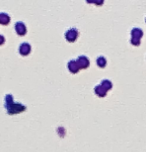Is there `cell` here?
I'll return each instance as SVG.
<instances>
[{
    "label": "cell",
    "mask_w": 146,
    "mask_h": 152,
    "mask_svg": "<svg viewBox=\"0 0 146 152\" xmlns=\"http://www.w3.org/2000/svg\"><path fill=\"white\" fill-rule=\"evenodd\" d=\"M10 22V16L6 14V13L2 12L0 13V24H3V25H7Z\"/></svg>",
    "instance_id": "cell-7"
},
{
    "label": "cell",
    "mask_w": 146,
    "mask_h": 152,
    "mask_svg": "<svg viewBox=\"0 0 146 152\" xmlns=\"http://www.w3.org/2000/svg\"><path fill=\"white\" fill-rule=\"evenodd\" d=\"M95 92H96V94H98L99 96H104L105 94H106V90L102 87L101 85H98L97 87H95Z\"/></svg>",
    "instance_id": "cell-8"
},
{
    "label": "cell",
    "mask_w": 146,
    "mask_h": 152,
    "mask_svg": "<svg viewBox=\"0 0 146 152\" xmlns=\"http://www.w3.org/2000/svg\"><path fill=\"white\" fill-rule=\"evenodd\" d=\"M131 43L135 46L140 44V39L143 36V31L140 28H133L131 30Z\"/></svg>",
    "instance_id": "cell-1"
},
{
    "label": "cell",
    "mask_w": 146,
    "mask_h": 152,
    "mask_svg": "<svg viewBox=\"0 0 146 152\" xmlns=\"http://www.w3.org/2000/svg\"><path fill=\"white\" fill-rule=\"evenodd\" d=\"M68 68L70 70V72H72V73H76L79 71V66H78V64H77V62L76 60H71L68 63Z\"/></svg>",
    "instance_id": "cell-6"
},
{
    "label": "cell",
    "mask_w": 146,
    "mask_h": 152,
    "mask_svg": "<svg viewBox=\"0 0 146 152\" xmlns=\"http://www.w3.org/2000/svg\"><path fill=\"white\" fill-rule=\"evenodd\" d=\"M4 41H5L4 36H2V35H0V45H1V44H3Z\"/></svg>",
    "instance_id": "cell-12"
},
{
    "label": "cell",
    "mask_w": 146,
    "mask_h": 152,
    "mask_svg": "<svg viewBox=\"0 0 146 152\" xmlns=\"http://www.w3.org/2000/svg\"><path fill=\"white\" fill-rule=\"evenodd\" d=\"M77 37H78V31H77V29L71 28V29H68V30L66 31L65 38H66L67 41L73 42V41H75V40L77 39Z\"/></svg>",
    "instance_id": "cell-2"
},
{
    "label": "cell",
    "mask_w": 146,
    "mask_h": 152,
    "mask_svg": "<svg viewBox=\"0 0 146 152\" xmlns=\"http://www.w3.org/2000/svg\"><path fill=\"white\" fill-rule=\"evenodd\" d=\"M15 30L17 32V34L19 35H24L26 33V26L24 25L22 22H16L15 23Z\"/></svg>",
    "instance_id": "cell-5"
},
{
    "label": "cell",
    "mask_w": 146,
    "mask_h": 152,
    "mask_svg": "<svg viewBox=\"0 0 146 152\" xmlns=\"http://www.w3.org/2000/svg\"><path fill=\"white\" fill-rule=\"evenodd\" d=\"M145 21H146V19H145Z\"/></svg>",
    "instance_id": "cell-14"
},
{
    "label": "cell",
    "mask_w": 146,
    "mask_h": 152,
    "mask_svg": "<svg viewBox=\"0 0 146 152\" xmlns=\"http://www.w3.org/2000/svg\"><path fill=\"white\" fill-rule=\"evenodd\" d=\"M96 63L100 67H104L105 65H106V59H105L104 57H102V56L98 57V58H97V60H96Z\"/></svg>",
    "instance_id": "cell-10"
},
{
    "label": "cell",
    "mask_w": 146,
    "mask_h": 152,
    "mask_svg": "<svg viewBox=\"0 0 146 152\" xmlns=\"http://www.w3.org/2000/svg\"><path fill=\"white\" fill-rule=\"evenodd\" d=\"M87 3H94V0H86Z\"/></svg>",
    "instance_id": "cell-13"
},
{
    "label": "cell",
    "mask_w": 146,
    "mask_h": 152,
    "mask_svg": "<svg viewBox=\"0 0 146 152\" xmlns=\"http://www.w3.org/2000/svg\"><path fill=\"white\" fill-rule=\"evenodd\" d=\"M30 50H31V47L29 45V43H22L19 47V52L21 55L25 56V55H28L30 53Z\"/></svg>",
    "instance_id": "cell-4"
},
{
    "label": "cell",
    "mask_w": 146,
    "mask_h": 152,
    "mask_svg": "<svg viewBox=\"0 0 146 152\" xmlns=\"http://www.w3.org/2000/svg\"><path fill=\"white\" fill-rule=\"evenodd\" d=\"M103 2H104V0H94V3L96 5H99V6L103 4Z\"/></svg>",
    "instance_id": "cell-11"
},
{
    "label": "cell",
    "mask_w": 146,
    "mask_h": 152,
    "mask_svg": "<svg viewBox=\"0 0 146 152\" xmlns=\"http://www.w3.org/2000/svg\"><path fill=\"white\" fill-rule=\"evenodd\" d=\"M101 86L107 91V90H109V89H111L112 83L110 82L109 80H103V81H102V83H101Z\"/></svg>",
    "instance_id": "cell-9"
},
{
    "label": "cell",
    "mask_w": 146,
    "mask_h": 152,
    "mask_svg": "<svg viewBox=\"0 0 146 152\" xmlns=\"http://www.w3.org/2000/svg\"><path fill=\"white\" fill-rule=\"evenodd\" d=\"M76 62H77L78 66H79V68H86V67L89 66V60L87 57H85V56L78 57Z\"/></svg>",
    "instance_id": "cell-3"
}]
</instances>
